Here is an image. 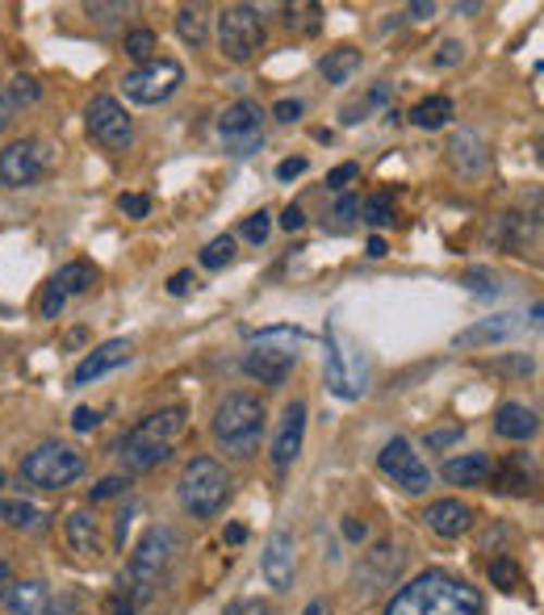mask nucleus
<instances>
[{
    "label": "nucleus",
    "mask_w": 544,
    "mask_h": 615,
    "mask_svg": "<svg viewBox=\"0 0 544 615\" xmlns=\"http://www.w3.org/2000/svg\"><path fill=\"white\" fill-rule=\"evenodd\" d=\"M381 615H482V594L444 569H428L398 590Z\"/></svg>",
    "instance_id": "nucleus-1"
},
{
    "label": "nucleus",
    "mask_w": 544,
    "mask_h": 615,
    "mask_svg": "<svg viewBox=\"0 0 544 615\" xmlns=\"http://www.w3.org/2000/svg\"><path fill=\"white\" fill-rule=\"evenodd\" d=\"M214 440L222 453L251 456L264 440V406L256 394H226L214 410Z\"/></svg>",
    "instance_id": "nucleus-2"
},
{
    "label": "nucleus",
    "mask_w": 544,
    "mask_h": 615,
    "mask_svg": "<svg viewBox=\"0 0 544 615\" xmlns=\"http://www.w3.org/2000/svg\"><path fill=\"white\" fill-rule=\"evenodd\" d=\"M172 553H176V532L172 528H147L143 532V540H138L135 553H131V565H126V574L118 582V587L131 594L135 607H143L156 594L163 569L172 562Z\"/></svg>",
    "instance_id": "nucleus-3"
},
{
    "label": "nucleus",
    "mask_w": 544,
    "mask_h": 615,
    "mask_svg": "<svg viewBox=\"0 0 544 615\" xmlns=\"http://www.w3.org/2000/svg\"><path fill=\"white\" fill-rule=\"evenodd\" d=\"M231 499V473L218 465L214 456H193L181 473V503L197 519H210L226 507Z\"/></svg>",
    "instance_id": "nucleus-4"
},
{
    "label": "nucleus",
    "mask_w": 544,
    "mask_h": 615,
    "mask_svg": "<svg viewBox=\"0 0 544 615\" xmlns=\"http://www.w3.org/2000/svg\"><path fill=\"white\" fill-rule=\"evenodd\" d=\"M84 473V456L67 444H38L22 460V478L38 490H63Z\"/></svg>",
    "instance_id": "nucleus-5"
},
{
    "label": "nucleus",
    "mask_w": 544,
    "mask_h": 615,
    "mask_svg": "<svg viewBox=\"0 0 544 615\" xmlns=\"http://www.w3.org/2000/svg\"><path fill=\"white\" fill-rule=\"evenodd\" d=\"M364 356L356 348L353 340H344L335 327H326V390L335 394V398L353 402L364 394Z\"/></svg>",
    "instance_id": "nucleus-6"
},
{
    "label": "nucleus",
    "mask_w": 544,
    "mask_h": 615,
    "mask_svg": "<svg viewBox=\"0 0 544 615\" xmlns=\"http://www.w3.org/2000/svg\"><path fill=\"white\" fill-rule=\"evenodd\" d=\"M218 47L231 63H247L264 47V22L251 4H226L218 13Z\"/></svg>",
    "instance_id": "nucleus-7"
},
{
    "label": "nucleus",
    "mask_w": 544,
    "mask_h": 615,
    "mask_svg": "<svg viewBox=\"0 0 544 615\" xmlns=\"http://www.w3.org/2000/svg\"><path fill=\"white\" fill-rule=\"evenodd\" d=\"M181 84H185V67L176 59H147V63H138L135 72H126L122 88H126V97L135 106H160Z\"/></svg>",
    "instance_id": "nucleus-8"
},
{
    "label": "nucleus",
    "mask_w": 544,
    "mask_h": 615,
    "mask_svg": "<svg viewBox=\"0 0 544 615\" xmlns=\"http://www.w3.org/2000/svg\"><path fill=\"white\" fill-rule=\"evenodd\" d=\"M264 109L260 101H235L218 118V138L231 156H256L264 147Z\"/></svg>",
    "instance_id": "nucleus-9"
},
{
    "label": "nucleus",
    "mask_w": 544,
    "mask_h": 615,
    "mask_svg": "<svg viewBox=\"0 0 544 615\" xmlns=\"http://www.w3.org/2000/svg\"><path fill=\"white\" fill-rule=\"evenodd\" d=\"M84 126H88V138L101 143L106 151H126L135 143V122L118 97H92L84 109Z\"/></svg>",
    "instance_id": "nucleus-10"
},
{
    "label": "nucleus",
    "mask_w": 544,
    "mask_h": 615,
    "mask_svg": "<svg viewBox=\"0 0 544 615\" xmlns=\"http://www.w3.org/2000/svg\"><path fill=\"white\" fill-rule=\"evenodd\" d=\"M378 465L385 478H394V485H403L407 494H423L428 485H432V469H428V460L410 448V440L403 435H394L385 448L378 453Z\"/></svg>",
    "instance_id": "nucleus-11"
},
{
    "label": "nucleus",
    "mask_w": 544,
    "mask_h": 615,
    "mask_svg": "<svg viewBox=\"0 0 544 615\" xmlns=\"http://www.w3.org/2000/svg\"><path fill=\"white\" fill-rule=\"evenodd\" d=\"M42 168H47V156H42V147H38V143H29V138L9 143V147L0 151V185L4 188L38 185Z\"/></svg>",
    "instance_id": "nucleus-12"
},
{
    "label": "nucleus",
    "mask_w": 544,
    "mask_h": 615,
    "mask_svg": "<svg viewBox=\"0 0 544 615\" xmlns=\"http://www.w3.org/2000/svg\"><path fill=\"white\" fill-rule=\"evenodd\" d=\"M264 582L272 590H289L294 587V574H298V549H294V536L289 532H272L264 544Z\"/></svg>",
    "instance_id": "nucleus-13"
},
{
    "label": "nucleus",
    "mask_w": 544,
    "mask_h": 615,
    "mask_svg": "<svg viewBox=\"0 0 544 615\" xmlns=\"http://www.w3.org/2000/svg\"><path fill=\"white\" fill-rule=\"evenodd\" d=\"M301 435H306V402H289L285 415H281V428L272 440V465L276 469H289L301 453Z\"/></svg>",
    "instance_id": "nucleus-14"
},
{
    "label": "nucleus",
    "mask_w": 544,
    "mask_h": 615,
    "mask_svg": "<svg viewBox=\"0 0 544 615\" xmlns=\"http://www.w3.org/2000/svg\"><path fill=\"white\" fill-rule=\"evenodd\" d=\"M131 344L126 340H109L101 344L97 352H88L81 365H76V373H72V385H88V381H97V377L113 373V369H122L126 360H131Z\"/></svg>",
    "instance_id": "nucleus-15"
},
{
    "label": "nucleus",
    "mask_w": 544,
    "mask_h": 615,
    "mask_svg": "<svg viewBox=\"0 0 544 615\" xmlns=\"http://www.w3.org/2000/svg\"><path fill=\"white\" fill-rule=\"evenodd\" d=\"M298 352H276V348H256L244 356V373L256 377L260 385H281L285 377L294 373Z\"/></svg>",
    "instance_id": "nucleus-16"
},
{
    "label": "nucleus",
    "mask_w": 544,
    "mask_h": 615,
    "mask_svg": "<svg viewBox=\"0 0 544 615\" xmlns=\"http://www.w3.org/2000/svg\"><path fill=\"white\" fill-rule=\"evenodd\" d=\"M118 456H122V465L126 469H135V473H143V469H156V465H163L168 456H172V444H163V440H151V435H143V431H131L122 444H118Z\"/></svg>",
    "instance_id": "nucleus-17"
},
{
    "label": "nucleus",
    "mask_w": 544,
    "mask_h": 615,
    "mask_svg": "<svg viewBox=\"0 0 544 615\" xmlns=\"http://www.w3.org/2000/svg\"><path fill=\"white\" fill-rule=\"evenodd\" d=\"M448 160L461 168L465 176H473V172H482L490 163L486 156V138L478 131H469V126H461V131L448 138Z\"/></svg>",
    "instance_id": "nucleus-18"
},
{
    "label": "nucleus",
    "mask_w": 544,
    "mask_h": 615,
    "mask_svg": "<svg viewBox=\"0 0 544 615\" xmlns=\"http://www.w3.org/2000/svg\"><path fill=\"white\" fill-rule=\"evenodd\" d=\"M469 524H473V511L465 507L461 499H440V503L428 507V528L435 536H444V540L469 532Z\"/></svg>",
    "instance_id": "nucleus-19"
},
{
    "label": "nucleus",
    "mask_w": 544,
    "mask_h": 615,
    "mask_svg": "<svg viewBox=\"0 0 544 615\" xmlns=\"http://www.w3.org/2000/svg\"><path fill=\"white\" fill-rule=\"evenodd\" d=\"M536 428H541V423H536V410L523 406V402H503L498 415H494V431H498L503 440H532Z\"/></svg>",
    "instance_id": "nucleus-20"
},
{
    "label": "nucleus",
    "mask_w": 544,
    "mask_h": 615,
    "mask_svg": "<svg viewBox=\"0 0 544 615\" xmlns=\"http://www.w3.org/2000/svg\"><path fill=\"white\" fill-rule=\"evenodd\" d=\"M523 319L519 315H498V319H486L478 322V327H469L461 331L457 340H453V348H478V344H498V340H507V335H516Z\"/></svg>",
    "instance_id": "nucleus-21"
},
{
    "label": "nucleus",
    "mask_w": 544,
    "mask_h": 615,
    "mask_svg": "<svg viewBox=\"0 0 544 615\" xmlns=\"http://www.w3.org/2000/svg\"><path fill=\"white\" fill-rule=\"evenodd\" d=\"M67 544L81 553L84 562H97L101 557V532H97V519L88 511H72L67 515Z\"/></svg>",
    "instance_id": "nucleus-22"
},
{
    "label": "nucleus",
    "mask_w": 544,
    "mask_h": 615,
    "mask_svg": "<svg viewBox=\"0 0 544 615\" xmlns=\"http://www.w3.org/2000/svg\"><path fill=\"white\" fill-rule=\"evenodd\" d=\"M490 478V456L486 453H465L444 460V482L448 485H482Z\"/></svg>",
    "instance_id": "nucleus-23"
},
{
    "label": "nucleus",
    "mask_w": 544,
    "mask_h": 615,
    "mask_svg": "<svg viewBox=\"0 0 544 615\" xmlns=\"http://www.w3.org/2000/svg\"><path fill=\"white\" fill-rule=\"evenodd\" d=\"M4 607H9V615H42L47 587L42 582H17V587L4 590Z\"/></svg>",
    "instance_id": "nucleus-24"
},
{
    "label": "nucleus",
    "mask_w": 544,
    "mask_h": 615,
    "mask_svg": "<svg viewBox=\"0 0 544 615\" xmlns=\"http://www.w3.org/2000/svg\"><path fill=\"white\" fill-rule=\"evenodd\" d=\"M176 34L189 42V47H201L210 38V9L206 4H181L176 9Z\"/></svg>",
    "instance_id": "nucleus-25"
},
{
    "label": "nucleus",
    "mask_w": 544,
    "mask_h": 615,
    "mask_svg": "<svg viewBox=\"0 0 544 615\" xmlns=\"http://www.w3.org/2000/svg\"><path fill=\"white\" fill-rule=\"evenodd\" d=\"M143 435H151V440H163V444H172L181 431H185V406H168V410H156V415H147L143 423H138Z\"/></svg>",
    "instance_id": "nucleus-26"
},
{
    "label": "nucleus",
    "mask_w": 544,
    "mask_h": 615,
    "mask_svg": "<svg viewBox=\"0 0 544 615\" xmlns=\"http://www.w3.org/2000/svg\"><path fill=\"white\" fill-rule=\"evenodd\" d=\"M92 281H97V268L76 260V265H63L59 272L51 276V285L59 290L63 297H76V294H88L92 290Z\"/></svg>",
    "instance_id": "nucleus-27"
},
{
    "label": "nucleus",
    "mask_w": 544,
    "mask_h": 615,
    "mask_svg": "<svg viewBox=\"0 0 544 615\" xmlns=\"http://www.w3.org/2000/svg\"><path fill=\"white\" fill-rule=\"evenodd\" d=\"M0 519L9 528H17V532H42L47 528V515L38 507H29V503H22V499H0Z\"/></svg>",
    "instance_id": "nucleus-28"
},
{
    "label": "nucleus",
    "mask_w": 544,
    "mask_h": 615,
    "mask_svg": "<svg viewBox=\"0 0 544 615\" xmlns=\"http://www.w3.org/2000/svg\"><path fill=\"white\" fill-rule=\"evenodd\" d=\"M457 118V109L448 97H428V101H419V106L410 109V122L419 126V131H440V126H448Z\"/></svg>",
    "instance_id": "nucleus-29"
},
{
    "label": "nucleus",
    "mask_w": 544,
    "mask_h": 615,
    "mask_svg": "<svg viewBox=\"0 0 544 615\" xmlns=\"http://www.w3.org/2000/svg\"><path fill=\"white\" fill-rule=\"evenodd\" d=\"M323 76L326 84H348L360 72V51H353V47H339V51H326L323 54Z\"/></svg>",
    "instance_id": "nucleus-30"
},
{
    "label": "nucleus",
    "mask_w": 544,
    "mask_h": 615,
    "mask_svg": "<svg viewBox=\"0 0 544 615\" xmlns=\"http://www.w3.org/2000/svg\"><path fill=\"white\" fill-rule=\"evenodd\" d=\"M256 348H276V352H294L298 344H306V331L301 327H269L260 335H251Z\"/></svg>",
    "instance_id": "nucleus-31"
},
{
    "label": "nucleus",
    "mask_w": 544,
    "mask_h": 615,
    "mask_svg": "<svg viewBox=\"0 0 544 615\" xmlns=\"http://www.w3.org/2000/svg\"><path fill=\"white\" fill-rule=\"evenodd\" d=\"M231 260H235V239H231V235H218V239H210L206 251H201V268H210V272L226 268Z\"/></svg>",
    "instance_id": "nucleus-32"
},
{
    "label": "nucleus",
    "mask_w": 544,
    "mask_h": 615,
    "mask_svg": "<svg viewBox=\"0 0 544 615\" xmlns=\"http://www.w3.org/2000/svg\"><path fill=\"white\" fill-rule=\"evenodd\" d=\"M360 218H364L369 226H378L381 231V226H390V222H394V201H390L385 193H373V197L360 206Z\"/></svg>",
    "instance_id": "nucleus-33"
},
{
    "label": "nucleus",
    "mask_w": 544,
    "mask_h": 615,
    "mask_svg": "<svg viewBox=\"0 0 544 615\" xmlns=\"http://www.w3.org/2000/svg\"><path fill=\"white\" fill-rule=\"evenodd\" d=\"M4 88H9V97H13V109L34 106V101H38V93H42V88H38V81H34V76H26V72H17V76H13V84H4Z\"/></svg>",
    "instance_id": "nucleus-34"
},
{
    "label": "nucleus",
    "mask_w": 544,
    "mask_h": 615,
    "mask_svg": "<svg viewBox=\"0 0 544 615\" xmlns=\"http://www.w3.org/2000/svg\"><path fill=\"white\" fill-rule=\"evenodd\" d=\"M385 97H390V84H378V88H373L364 101H356V106L344 109V122H348V126H356V122H360V118H364V113H369L373 106H385Z\"/></svg>",
    "instance_id": "nucleus-35"
},
{
    "label": "nucleus",
    "mask_w": 544,
    "mask_h": 615,
    "mask_svg": "<svg viewBox=\"0 0 544 615\" xmlns=\"http://www.w3.org/2000/svg\"><path fill=\"white\" fill-rule=\"evenodd\" d=\"M156 34L151 29H135V34H126V54L138 59V63H147V59H156Z\"/></svg>",
    "instance_id": "nucleus-36"
},
{
    "label": "nucleus",
    "mask_w": 544,
    "mask_h": 615,
    "mask_svg": "<svg viewBox=\"0 0 544 615\" xmlns=\"http://www.w3.org/2000/svg\"><path fill=\"white\" fill-rule=\"evenodd\" d=\"M461 285H469L478 297H490V294H498V276L494 272H486V268H469L461 276Z\"/></svg>",
    "instance_id": "nucleus-37"
},
{
    "label": "nucleus",
    "mask_w": 544,
    "mask_h": 615,
    "mask_svg": "<svg viewBox=\"0 0 544 615\" xmlns=\"http://www.w3.org/2000/svg\"><path fill=\"white\" fill-rule=\"evenodd\" d=\"M490 578H494V587L516 590L519 587V565L511 562V557H498V562L490 565Z\"/></svg>",
    "instance_id": "nucleus-38"
},
{
    "label": "nucleus",
    "mask_w": 544,
    "mask_h": 615,
    "mask_svg": "<svg viewBox=\"0 0 544 615\" xmlns=\"http://www.w3.org/2000/svg\"><path fill=\"white\" fill-rule=\"evenodd\" d=\"M269 235H272V218H269V210H260V214L244 218V239H247V243H256V247H260V243L269 239Z\"/></svg>",
    "instance_id": "nucleus-39"
},
{
    "label": "nucleus",
    "mask_w": 544,
    "mask_h": 615,
    "mask_svg": "<svg viewBox=\"0 0 544 615\" xmlns=\"http://www.w3.org/2000/svg\"><path fill=\"white\" fill-rule=\"evenodd\" d=\"M118 210L126 218H147L151 214V197H143V193H122V197H118Z\"/></svg>",
    "instance_id": "nucleus-40"
},
{
    "label": "nucleus",
    "mask_w": 544,
    "mask_h": 615,
    "mask_svg": "<svg viewBox=\"0 0 544 615\" xmlns=\"http://www.w3.org/2000/svg\"><path fill=\"white\" fill-rule=\"evenodd\" d=\"M63 306H67V297L59 294L51 281H47V290H42V302H38V315H42V319H59V315H63Z\"/></svg>",
    "instance_id": "nucleus-41"
},
{
    "label": "nucleus",
    "mask_w": 544,
    "mask_h": 615,
    "mask_svg": "<svg viewBox=\"0 0 544 615\" xmlns=\"http://www.w3.org/2000/svg\"><path fill=\"white\" fill-rule=\"evenodd\" d=\"M131 490V482L126 478H106V482L92 485V503H109V499H122Z\"/></svg>",
    "instance_id": "nucleus-42"
},
{
    "label": "nucleus",
    "mask_w": 544,
    "mask_h": 615,
    "mask_svg": "<svg viewBox=\"0 0 544 615\" xmlns=\"http://www.w3.org/2000/svg\"><path fill=\"white\" fill-rule=\"evenodd\" d=\"M356 176H360V163H339V168L326 176V188L339 193V188H348V181H356Z\"/></svg>",
    "instance_id": "nucleus-43"
},
{
    "label": "nucleus",
    "mask_w": 544,
    "mask_h": 615,
    "mask_svg": "<svg viewBox=\"0 0 544 615\" xmlns=\"http://www.w3.org/2000/svg\"><path fill=\"white\" fill-rule=\"evenodd\" d=\"M461 54H465V47L457 42V38H444V42H440V54H435V63H440V67H453V63H461Z\"/></svg>",
    "instance_id": "nucleus-44"
},
{
    "label": "nucleus",
    "mask_w": 544,
    "mask_h": 615,
    "mask_svg": "<svg viewBox=\"0 0 544 615\" xmlns=\"http://www.w3.org/2000/svg\"><path fill=\"white\" fill-rule=\"evenodd\" d=\"M226 615H272V612L264 599H239V603L226 607Z\"/></svg>",
    "instance_id": "nucleus-45"
},
{
    "label": "nucleus",
    "mask_w": 544,
    "mask_h": 615,
    "mask_svg": "<svg viewBox=\"0 0 544 615\" xmlns=\"http://www.w3.org/2000/svg\"><path fill=\"white\" fill-rule=\"evenodd\" d=\"M106 607H109V615H135V612H138L135 603H131V594H126V590H122V587H118V590H113V594H109V603H106Z\"/></svg>",
    "instance_id": "nucleus-46"
},
{
    "label": "nucleus",
    "mask_w": 544,
    "mask_h": 615,
    "mask_svg": "<svg viewBox=\"0 0 544 615\" xmlns=\"http://www.w3.org/2000/svg\"><path fill=\"white\" fill-rule=\"evenodd\" d=\"M97 423H101V410H92V406H76V415H72V428L92 431Z\"/></svg>",
    "instance_id": "nucleus-47"
},
{
    "label": "nucleus",
    "mask_w": 544,
    "mask_h": 615,
    "mask_svg": "<svg viewBox=\"0 0 544 615\" xmlns=\"http://www.w3.org/2000/svg\"><path fill=\"white\" fill-rule=\"evenodd\" d=\"M272 118H276V122H298L301 101H289V97H285V101H276V106H272Z\"/></svg>",
    "instance_id": "nucleus-48"
},
{
    "label": "nucleus",
    "mask_w": 544,
    "mask_h": 615,
    "mask_svg": "<svg viewBox=\"0 0 544 615\" xmlns=\"http://www.w3.org/2000/svg\"><path fill=\"white\" fill-rule=\"evenodd\" d=\"M301 172H306V160H301V156L276 163V181H294V176H301Z\"/></svg>",
    "instance_id": "nucleus-49"
},
{
    "label": "nucleus",
    "mask_w": 544,
    "mask_h": 615,
    "mask_svg": "<svg viewBox=\"0 0 544 615\" xmlns=\"http://www.w3.org/2000/svg\"><path fill=\"white\" fill-rule=\"evenodd\" d=\"M457 440H461V428L432 431V435H428V448H448V444H457Z\"/></svg>",
    "instance_id": "nucleus-50"
},
{
    "label": "nucleus",
    "mask_w": 544,
    "mask_h": 615,
    "mask_svg": "<svg viewBox=\"0 0 544 615\" xmlns=\"http://www.w3.org/2000/svg\"><path fill=\"white\" fill-rule=\"evenodd\" d=\"M13 113H17V109H13V97H9V88L0 84V134L13 126Z\"/></svg>",
    "instance_id": "nucleus-51"
},
{
    "label": "nucleus",
    "mask_w": 544,
    "mask_h": 615,
    "mask_svg": "<svg viewBox=\"0 0 544 615\" xmlns=\"http://www.w3.org/2000/svg\"><path fill=\"white\" fill-rule=\"evenodd\" d=\"M281 226H285V231L294 235V231H301V226H306V214H301L298 206H285V214H281Z\"/></svg>",
    "instance_id": "nucleus-52"
},
{
    "label": "nucleus",
    "mask_w": 544,
    "mask_h": 615,
    "mask_svg": "<svg viewBox=\"0 0 544 615\" xmlns=\"http://www.w3.org/2000/svg\"><path fill=\"white\" fill-rule=\"evenodd\" d=\"M356 214H360V201H356V197H339V201H335V218L353 222Z\"/></svg>",
    "instance_id": "nucleus-53"
},
{
    "label": "nucleus",
    "mask_w": 544,
    "mask_h": 615,
    "mask_svg": "<svg viewBox=\"0 0 544 615\" xmlns=\"http://www.w3.org/2000/svg\"><path fill=\"white\" fill-rule=\"evenodd\" d=\"M118 13H126V4H88V17H101V22L118 17Z\"/></svg>",
    "instance_id": "nucleus-54"
},
{
    "label": "nucleus",
    "mask_w": 544,
    "mask_h": 615,
    "mask_svg": "<svg viewBox=\"0 0 544 615\" xmlns=\"http://www.w3.org/2000/svg\"><path fill=\"white\" fill-rule=\"evenodd\" d=\"M344 536H348L353 544H360V540L369 536V528H364V519H344Z\"/></svg>",
    "instance_id": "nucleus-55"
},
{
    "label": "nucleus",
    "mask_w": 544,
    "mask_h": 615,
    "mask_svg": "<svg viewBox=\"0 0 544 615\" xmlns=\"http://www.w3.org/2000/svg\"><path fill=\"white\" fill-rule=\"evenodd\" d=\"M189 285H193V276L189 272H176V276H172V281H168V294H189Z\"/></svg>",
    "instance_id": "nucleus-56"
},
{
    "label": "nucleus",
    "mask_w": 544,
    "mask_h": 615,
    "mask_svg": "<svg viewBox=\"0 0 544 615\" xmlns=\"http://www.w3.org/2000/svg\"><path fill=\"white\" fill-rule=\"evenodd\" d=\"M435 13V4H410V22H428Z\"/></svg>",
    "instance_id": "nucleus-57"
},
{
    "label": "nucleus",
    "mask_w": 544,
    "mask_h": 615,
    "mask_svg": "<svg viewBox=\"0 0 544 615\" xmlns=\"http://www.w3.org/2000/svg\"><path fill=\"white\" fill-rule=\"evenodd\" d=\"M244 540H247L244 524H231V528H226V544H244Z\"/></svg>",
    "instance_id": "nucleus-58"
},
{
    "label": "nucleus",
    "mask_w": 544,
    "mask_h": 615,
    "mask_svg": "<svg viewBox=\"0 0 544 615\" xmlns=\"http://www.w3.org/2000/svg\"><path fill=\"white\" fill-rule=\"evenodd\" d=\"M385 251H390V247H385V239H381V235H373V239H369V256H373V260H381Z\"/></svg>",
    "instance_id": "nucleus-59"
},
{
    "label": "nucleus",
    "mask_w": 544,
    "mask_h": 615,
    "mask_svg": "<svg viewBox=\"0 0 544 615\" xmlns=\"http://www.w3.org/2000/svg\"><path fill=\"white\" fill-rule=\"evenodd\" d=\"M301 615H331V612H326V603H323V599H314V603H310V607H306V612H301Z\"/></svg>",
    "instance_id": "nucleus-60"
},
{
    "label": "nucleus",
    "mask_w": 544,
    "mask_h": 615,
    "mask_svg": "<svg viewBox=\"0 0 544 615\" xmlns=\"http://www.w3.org/2000/svg\"><path fill=\"white\" fill-rule=\"evenodd\" d=\"M9 578H13V574H9V565L0 562V594H4V590H9Z\"/></svg>",
    "instance_id": "nucleus-61"
}]
</instances>
